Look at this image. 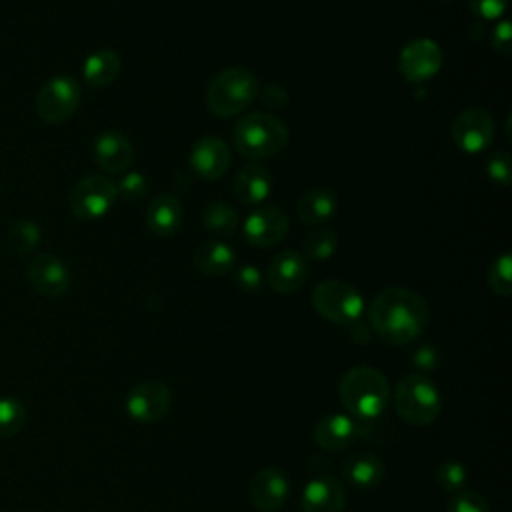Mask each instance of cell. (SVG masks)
Instances as JSON below:
<instances>
[{
    "instance_id": "obj_1",
    "label": "cell",
    "mask_w": 512,
    "mask_h": 512,
    "mask_svg": "<svg viewBox=\"0 0 512 512\" xmlns=\"http://www.w3.org/2000/svg\"><path fill=\"white\" fill-rule=\"evenodd\" d=\"M368 320L376 336L386 344L406 346L428 328L430 308L418 292L390 286L374 296Z\"/></svg>"
},
{
    "instance_id": "obj_2",
    "label": "cell",
    "mask_w": 512,
    "mask_h": 512,
    "mask_svg": "<svg viewBox=\"0 0 512 512\" xmlns=\"http://www.w3.org/2000/svg\"><path fill=\"white\" fill-rule=\"evenodd\" d=\"M338 396L352 416L372 420L386 410L390 402V386L380 370L372 366H354L340 378Z\"/></svg>"
},
{
    "instance_id": "obj_3",
    "label": "cell",
    "mask_w": 512,
    "mask_h": 512,
    "mask_svg": "<svg viewBox=\"0 0 512 512\" xmlns=\"http://www.w3.org/2000/svg\"><path fill=\"white\" fill-rule=\"evenodd\" d=\"M288 138V126L268 112H250L242 116L232 132L236 150L254 162L272 158L282 152L288 144Z\"/></svg>"
},
{
    "instance_id": "obj_4",
    "label": "cell",
    "mask_w": 512,
    "mask_h": 512,
    "mask_svg": "<svg viewBox=\"0 0 512 512\" xmlns=\"http://www.w3.org/2000/svg\"><path fill=\"white\" fill-rule=\"evenodd\" d=\"M258 96V80L244 66L220 70L206 88V106L212 114L230 118L244 112Z\"/></svg>"
},
{
    "instance_id": "obj_5",
    "label": "cell",
    "mask_w": 512,
    "mask_h": 512,
    "mask_svg": "<svg viewBox=\"0 0 512 512\" xmlns=\"http://www.w3.org/2000/svg\"><path fill=\"white\" fill-rule=\"evenodd\" d=\"M394 406L404 422L412 426H428L438 418L442 400L430 378L424 374H408L396 384Z\"/></svg>"
},
{
    "instance_id": "obj_6",
    "label": "cell",
    "mask_w": 512,
    "mask_h": 512,
    "mask_svg": "<svg viewBox=\"0 0 512 512\" xmlns=\"http://www.w3.org/2000/svg\"><path fill=\"white\" fill-rule=\"evenodd\" d=\"M312 304L316 312L342 326H354L364 314L362 294L348 282L324 280L312 290Z\"/></svg>"
},
{
    "instance_id": "obj_7",
    "label": "cell",
    "mask_w": 512,
    "mask_h": 512,
    "mask_svg": "<svg viewBox=\"0 0 512 512\" xmlns=\"http://www.w3.org/2000/svg\"><path fill=\"white\" fill-rule=\"evenodd\" d=\"M82 90L72 76H52L46 80L34 100L36 114L48 124H60L68 120L80 106Z\"/></svg>"
},
{
    "instance_id": "obj_8",
    "label": "cell",
    "mask_w": 512,
    "mask_h": 512,
    "mask_svg": "<svg viewBox=\"0 0 512 512\" xmlns=\"http://www.w3.org/2000/svg\"><path fill=\"white\" fill-rule=\"evenodd\" d=\"M116 198V184L106 176L92 174L72 186L68 194V206L80 220H98L108 214Z\"/></svg>"
},
{
    "instance_id": "obj_9",
    "label": "cell",
    "mask_w": 512,
    "mask_h": 512,
    "mask_svg": "<svg viewBox=\"0 0 512 512\" xmlns=\"http://www.w3.org/2000/svg\"><path fill=\"white\" fill-rule=\"evenodd\" d=\"M452 142L466 154L484 152L494 140V118L480 106L464 108L450 126Z\"/></svg>"
},
{
    "instance_id": "obj_10",
    "label": "cell",
    "mask_w": 512,
    "mask_h": 512,
    "mask_svg": "<svg viewBox=\"0 0 512 512\" xmlns=\"http://www.w3.org/2000/svg\"><path fill=\"white\" fill-rule=\"evenodd\" d=\"M442 48L432 38H414L406 42L398 56V70L410 82H424L434 78L442 68Z\"/></svg>"
},
{
    "instance_id": "obj_11",
    "label": "cell",
    "mask_w": 512,
    "mask_h": 512,
    "mask_svg": "<svg viewBox=\"0 0 512 512\" xmlns=\"http://www.w3.org/2000/svg\"><path fill=\"white\" fill-rule=\"evenodd\" d=\"M172 404L170 388L162 380L138 382L126 396V412L132 420L142 424L158 422L166 416Z\"/></svg>"
},
{
    "instance_id": "obj_12",
    "label": "cell",
    "mask_w": 512,
    "mask_h": 512,
    "mask_svg": "<svg viewBox=\"0 0 512 512\" xmlns=\"http://www.w3.org/2000/svg\"><path fill=\"white\" fill-rule=\"evenodd\" d=\"M26 278L30 286L46 298L64 296L72 282L70 270L64 264V260H60L56 254H50V252L36 254L30 260L26 268Z\"/></svg>"
},
{
    "instance_id": "obj_13",
    "label": "cell",
    "mask_w": 512,
    "mask_h": 512,
    "mask_svg": "<svg viewBox=\"0 0 512 512\" xmlns=\"http://www.w3.org/2000/svg\"><path fill=\"white\" fill-rule=\"evenodd\" d=\"M290 228L288 216L278 206H260L250 212L242 224V236L256 248H268L278 244Z\"/></svg>"
},
{
    "instance_id": "obj_14",
    "label": "cell",
    "mask_w": 512,
    "mask_h": 512,
    "mask_svg": "<svg viewBox=\"0 0 512 512\" xmlns=\"http://www.w3.org/2000/svg\"><path fill=\"white\" fill-rule=\"evenodd\" d=\"M232 162L228 144L218 136H202L198 138L188 156V164L196 176L202 180H218L224 176Z\"/></svg>"
},
{
    "instance_id": "obj_15",
    "label": "cell",
    "mask_w": 512,
    "mask_h": 512,
    "mask_svg": "<svg viewBox=\"0 0 512 512\" xmlns=\"http://www.w3.org/2000/svg\"><path fill=\"white\" fill-rule=\"evenodd\" d=\"M290 494L288 476L274 466L262 468L252 476L250 502L260 512H278Z\"/></svg>"
},
{
    "instance_id": "obj_16",
    "label": "cell",
    "mask_w": 512,
    "mask_h": 512,
    "mask_svg": "<svg viewBox=\"0 0 512 512\" xmlns=\"http://www.w3.org/2000/svg\"><path fill=\"white\" fill-rule=\"evenodd\" d=\"M92 156L102 170L110 174H120L132 166L134 148L122 132L106 130L96 136L92 144Z\"/></svg>"
},
{
    "instance_id": "obj_17",
    "label": "cell",
    "mask_w": 512,
    "mask_h": 512,
    "mask_svg": "<svg viewBox=\"0 0 512 512\" xmlns=\"http://www.w3.org/2000/svg\"><path fill=\"white\" fill-rule=\"evenodd\" d=\"M346 504L344 486L332 476L312 478L300 496L302 512H342Z\"/></svg>"
},
{
    "instance_id": "obj_18",
    "label": "cell",
    "mask_w": 512,
    "mask_h": 512,
    "mask_svg": "<svg viewBox=\"0 0 512 512\" xmlns=\"http://www.w3.org/2000/svg\"><path fill=\"white\" fill-rule=\"evenodd\" d=\"M306 276L308 268L302 254L294 250H282L272 258L266 280L274 292L292 294L304 284Z\"/></svg>"
},
{
    "instance_id": "obj_19",
    "label": "cell",
    "mask_w": 512,
    "mask_h": 512,
    "mask_svg": "<svg viewBox=\"0 0 512 512\" xmlns=\"http://www.w3.org/2000/svg\"><path fill=\"white\" fill-rule=\"evenodd\" d=\"M362 428L346 414H326L314 426V442L324 450H344L354 444Z\"/></svg>"
},
{
    "instance_id": "obj_20",
    "label": "cell",
    "mask_w": 512,
    "mask_h": 512,
    "mask_svg": "<svg viewBox=\"0 0 512 512\" xmlns=\"http://www.w3.org/2000/svg\"><path fill=\"white\" fill-rule=\"evenodd\" d=\"M236 252L222 240H204L192 254V264L206 276H222L236 266Z\"/></svg>"
},
{
    "instance_id": "obj_21",
    "label": "cell",
    "mask_w": 512,
    "mask_h": 512,
    "mask_svg": "<svg viewBox=\"0 0 512 512\" xmlns=\"http://www.w3.org/2000/svg\"><path fill=\"white\" fill-rule=\"evenodd\" d=\"M182 204L172 194H160L146 208V226L156 236H170L182 224Z\"/></svg>"
},
{
    "instance_id": "obj_22",
    "label": "cell",
    "mask_w": 512,
    "mask_h": 512,
    "mask_svg": "<svg viewBox=\"0 0 512 512\" xmlns=\"http://www.w3.org/2000/svg\"><path fill=\"white\" fill-rule=\"evenodd\" d=\"M272 192V174L262 164L244 166L234 180V194L242 204H262Z\"/></svg>"
},
{
    "instance_id": "obj_23",
    "label": "cell",
    "mask_w": 512,
    "mask_h": 512,
    "mask_svg": "<svg viewBox=\"0 0 512 512\" xmlns=\"http://www.w3.org/2000/svg\"><path fill=\"white\" fill-rule=\"evenodd\" d=\"M344 478L358 488H374L384 480V462L370 452L352 454L342 466Z\"/></svg>"
},
{
    "instance_id": "obj_24",
    "label": "cell",
    "mask_w": 512,
    "mask_h": 512,
    "mask_svg": "<svg viewBox=\"0 0 512 512\" xmlns=\"http://www.w3.org/2000/svg\"><path fill=\"white\" fill-rule=\"evenodd\" d=\"M122 60L114 50H96L82 64V76L88 86L104 88L118 78Z\"/></svg>"
},
{
    "instance_id": "obj_25",
    "label": "cell",
    "mask_w": 512,
    "mask_h": 512,
    "mask_svg": "<svg viewBox=\"0 0 512 512\" xmlns=\"http://www.w3.org/2000/svg\"><path fill=\"white\" fill-rule=\"evenodd\" d=\"M336 208H338L336 194L328 188H314L306 192L296 204V212L304 224L326 222L328 218H332Z\"/></svg>"
},
{
    "instance_id": "obj_26",
    "label": "cell",
    "mask_w": 512,
    "mask_h": 512,
    "mask_svg": "<svg viewBox=\"0 0 512 512\" xmlns=\"http://www.w3.org/2000/svg\"><path fill=\"white\" fill-rule=\"evenodd\" d=\"M202 224L208 232L220 238H228L238 230V212L222 200L210 202L202 212Z\"/></svg>"
},
{
    "instance_id": "obj_27",
    "label": "cell",
    "mask_w": 512,
    "mask_h": 512,
    "mask_svg": "<svg viewBox=\"0 0 512 512\" xmlns=\"http://www.w3.org/2000/svg\"><path fill=\"white\" fill-rule=\"evenodd\" d=\"M42 240L40 226L30 218H18L8 230V244L18 256L32 254Z\"/></svg>"
},
{
    "instance_id": "obj_28",
    "label": "cell",
    "mask_w": 512,
    "mask_h": 512,
    "mask_svg": "<svg viewBox=\"0 0 512 512\" xmlns=\"http://www.w3.org/2000/svg\"><path fill=\"white\" fill-rule=\"evenodd\" d=\"M26 424V408L14 396L0 398V438L16 436Z\"/></svg>"
},
{
    "instance_id": "obj_29",
    "label": "cell",
    "mask_w": 512,
    "mask_h": 512,
    "mask_svg": "<svg viewBox=\"0 0 512 512\" xmlns=\"http://www.w3.org/2000/svg\"><path fill=\"white\" fill-rule=\"evenodd\" d=\"M336 246H338V238L328 228H320V230L308 232L304 236V240H302V252L310 260H326V258H330L336 252Z\"/></svg>"
},
{
    "instance_id": "obj_30",
    "label": "cell",
    "mask_w": 512,
    "mask_h": 512,
    "mask_svg": "<svg viewBox=\"0 0 512 512\" xmlns=\"http://www.w3.org/2000/svg\"><path fill=\"white\" fill-rule=\"evenodd\" d=\"M488 284L494 294L508 298L512 294V256L502 252L496 256L488 268Z\"/></svg>"
},
{
    "instance_id": "obj_31",
    "label": "cell",
    "mask_w": 512,
    "mask_h": 512,
    "mask_svg": "<svg viewBox=\"0 0 512 512\" xmlns=\"http://www.w3.org/2000/svg\"><path fill=\"white\" fill-rule=\"evenodd\" d=\"M466 478H468L466 466L458 460H444L436 468V484L448 494H456V492L464 490Z\"/></svg>"
},
{
    "instance_id": "obj_32",
    "label": "cell",
    "mask_w": 512,
    "mask_h": 512,
    "mask_svg": "<svg viewBox=\"0 0 512 512\" xmlns=\"http://www.w3.org/2000/svg\"><path fill=\"white\" fill-rule=\"evenodd\" d=\"M446 512H490V506L480 492L464 488L452 494Z\"/></svg>"
},
{
    "instance_id": "obj_33",
    "label": "cell",
    "mask_w": 512,
    "mask_h": 512,
    "mask_svg": "<svg viewBox=\"0 0 512 512\" xmlns=\"http://www.w3.org/2000/svg\"><path fill=\"white\" fill-rule=\"evenodd\" d=\"M486 174L488 178L498 186H510L512 180V160L506 150L494 152L486 162Z\"/></svg>"
},
{
    "instance_id": "obj_34",
    "label": "cell",
    "mask_w": 512,
    "mask_h": 512,
    "mask_svg": "<svg viewBox=\"0 0 512 512\" xmlns=\"http://www.w3.org/2000/svg\"><path fill=\"white\" fill-rule=\"evenodd\" d=\"M116 192L122 200H128V202L142 200L148 194V180L140 172H128L116 184Z\"/></svg>"
},
{
    "instance_id": "obj_35",
    "label": "cell",
    "mask_w": 512,
    "mask_h": 512,
    "mask_svg": "<svg viewBox=\"0 0 512 512\" xmlns=\"http://www.w3.org/2000/svg\"><path fill=\"white\" fill-rule=\"evenodd\" d=\"M234 280H236V286L246 292V294H256L262 290V284H264V278H262V272L252 266V264H244L236 270L234 274Z\"/></svg>"
},
{
    "instance_id": "obj_36",
    "label": "cell",
    "mask_w": 512,
    "mask_h": 512,
    "mask_svg": "<svg viewBox=\"0 0 512 512\" xmlns=\"http://www.w3.org/2000/svg\"><path fill=\"white\" fill-rule=\"evenodd\" d=\"M468 6L480 20H498L508 8V0H468Z\"/></svg>"
},
{
    "instance_id": "obj_37",
    "label": "cell",
    "mask_w": 512,
    "mask_h": 512,
    "mask_svg": "<svg viewBox=\"0 0 512 512\" xmlns=\"http://www.w3.org/2000/svg\"><path fill=\"white\" fill-rule=\"evenodd\" d=\"M492 48L500 56H510L512 52V26L508 20H498L492 28Z\"/></svg>"
},
{
    "instance_id": "obj_38",
    "label": "cell",
    "mask_w": 512,
    "mask_h": 512,
    "mask_svg": "<svg viewBox=\"0 0 512 512\" xmlns=\"http://www.w3.org/2000/svg\"><path fill=\"white\" fill-rule=\"evenodd\" d=\"M258 96L264 106L268 108H284L290 100L288 92L280 84H268L262 90H258Z\"/></svg>"
},
{
    "instance_id": "obj_39",
    "label": "cell",
    "mask_w": 512,
    "mask_h": 512,
    "mask_svg": "<svg viewBox=\"0 0 512 512\" xmlns=\"http://www.w3.org/2000/svg\"><path fill=\"white\" fill-rule=\"evenodd\" d=\"M414 360H416V364H420L422 368H432L434 364H436V352L432 350V348H420L418 352H416V356H414Z\"/></svg>"
}]
</instances>
